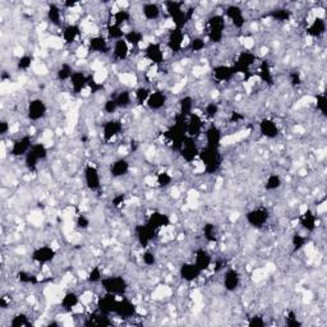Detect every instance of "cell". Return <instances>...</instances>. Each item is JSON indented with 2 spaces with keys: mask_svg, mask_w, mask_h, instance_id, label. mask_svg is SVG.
I'll list each match as a JSON object with an SVG mask.
<instances>
[{
  "mask_svg": "<svg viewBox=\"0 0 327 327\" xmlns=\"http://www.w3.org/2000/svg\"><path fill=\"white\" fill-rule=\"evenodd\" d=\"M100 285L105 293L113 295H124L128 289V284L123 276L102 277Z\"/></svg>",
  "mask_w": 327,
  "mask_h": 327,
  "instance_id": "obj_1",
  "label": "cell"
},
{
  "mask_svg": "<svg viewBox=\"0 0 327 327\" xmlns=\"http://www.w3.org/2000/svg\"><path fill=\"white\" fill-rule=\"evenodd\" d=\"M245 220H247L248 225L252 226V228L262 229L263 226L267 225L268 220H270V211L266 207L258 206L247 212Z\"/></svg>",
  "mask_w": 327,
  "mask_h": 327,
  "instance_id": "obj_2",
  "label": "cell"
},
{
  "mask_svg": "<svg viewBox=\"0 0 327 327\" xmlns=\"http://www.w3.org/2000/svg\"><path fill=\"white\" fill-rule=\"evenodd\" d=\"M26 113H27L29 120L37 123V121L45 119V116L48 115V105L44 100L36 97V99L30 100Z\"/></svg>",
  "mask_w": 327,
  "mask_h": 327,
  "instance_id": "obj_3",
  "label": "cell"
},
{
  "mask_svg": "<svg viewBox=\"0 0 327 327\" xmlns=\"http://www.w3.org/2000/svg\"><path fill=\"white\" fill-rule=\"evenodd\" d=\"M46 157H48V146H45L41 142L34 143L31 149L25 156L26 167L29 168V169H35L39 165L40 161L45 160Z\"/></svg>",
  "mask_w": 327,
  "mask_h": 327,
  "instance_id": "obj_4",
  "label": "cell"
},
{
  "mask_svg": "<svg viewBox=\"0 0 327 327\" xmlns=\"http://www.w3.org/2000/svg\"><path fill=\"white\" fill-rule=\"evenodd\" d=\"M143 58L148 60L151 65L160 67L165 62V51L162 49V44H160L158 41L147 44L146 48L143 49Z\"/></svg>",
  "mask_w": 327,
  "mask_h": 327,
  "instance_id": "obj_5",
  "label": "cell"
},
{
  "mask_svg": "<svg viewBox=\"0 0 327 327\" xmlns=\"http://www.w3.org/2000/svg\"><path fill=\"white\" fill-rule=\"evenodd\" d=\"M57 257V249L54 248L53 245H41L37 247L34 252L31 253V260L34 261L37 265L46 266L48 263L53 262Z\"/></svg>",
  "mask_w": 327,
  "mask_h": 327,
  "instance_id": "obj_6",
  "label": "cell"
},
{
  "mask_svg": "<svg viewBox=\"0 0 327 327\" xmlns=\"http://www.w3.org/2000/svg\"><path fill=\"white\" fill-rule=\"evenodd\" d=\"M123 132V121L118 119H110L102 124V138L106 143L114 142Z\"/></svg>",
  "mask_w": 327,
  "mask_h": 327,
  "instance_id": "obj_7",
  "label": "cell"
},
{
  "mask_svg": "<svg viewBox=\"0 0 327 327\" xmlns=\"http://www.w3.org/2000/svg\"><path fill=\"white\" fill-rule=\"evenodd\" d=\"M83 175H85V183L90 191L96 192L99 189H101V174L100 170L97 169L96 165L93 164H87L83 170Z\"/></svg>",
  "mask_w": 327,
  "mask_h": 327,
  "instance_id": "obj_8",
  "label": "cell"
},
{
  "mask_svg": "<svg viewBox=\"0 0 327 327\" xmlns=\"http://www.w3.org/2000/svg\"><path fill=\"white\" fill-rule=\"evenodd\" d=\"M87 46L90 53L100 54V55H106L111 51L110 41L106 39V36L102 35H93L88 39Z\"/></svg>",
  "mask_w": 327,
  "mask_h": 327,
  "instance_id": "obj_9",
  "label": "cell"
},
{
  "mask_svg": "<svg viewBox=\"0 0 327 327\" xmlns=\"http://www.w3.org/2000/svg\"><path fill=\"white\" fill-rule=\"evenodd\" d=\"M184 40H186V31L181 29H175L168 32L167 48L173 54L181 53L184 49Z\"/></svg>",
  "mask_w": 327,
  "mask_h": 327,
  "instance_id": "obj_10",
  "label": "cell"
},
{
  "mask_svg": "<svg viewBox=\"0 0 327 327\" xmlns=\"http://www.w3.org/2000/svg\"><path fill=\"white\" fill-rule=\"evenodd\" d=\"M225 20H229V23H231V26L237 30H242L245 27V16L244 11L240 8L239 6H229L225 11V15H224Z\"/></svg>",
  "mask_w": 327,
  "mask_h": 327,
  "instance_id": "obj_11",
  "label": "cell"
},
{
  "mask_svg": "<svg viewBox=\"0 0 327 327\" xmlns=\"http://www.w3.org/2000/svg\"><path fill=\"white\" fill-rule=\"evenodd\" d=\"M32 135L26 133V134H21L17 139L13 141L11 144V155L12 156H26L27 152L32 147Z\"/></svg>",
  "mask_w": 327,
  "mask_h": 327,
  "instance_id": "obj_12",
  "label": "cell"
},
{
  "mask_svg": "<svg viewBox=\"0 0 327 327\" xmlns=\"http://www.w3.org/2000/svg\"><path fill=\"white\" fill-rule=\"evenodd\" d=\"M179 152H181V156L183 157L184 161H187L188 164L195 162L196 158L200 155V148H198L197 143H196V139L186 137L181 148H179Z\"/></svg>",
  "mask_w": 327,
  "mask_h": 327,
  "instance_id": "obj_13",
  "label": "cell"
},
{
  "mask_svg": "<svg viewBox=\"0 0 327 327\" xmlns=\"http://www.w3.org/2000/svg\"><path fill=\"white\" fill-rule=\"evenodd\" d=\"M130 53H132V49L124 37L118 40V41H114V44L111 45V58L115 62H125L129 58Z\"/></svg>",
  "mask_w": 327,
  "mask_h": 327,
  "instance_id": "obj_14",
  "label": "cell"
},
{
  "mask_svg": "<svg viewBox=\"0 0 327 327\" xmlns=\"http://www.w3.org/2000/svg\"><path fill=\"white\" fill-rule=\"evenodd\" d=\"M82 35H83V32H82V29L81 26L79 25H76V23H69V25H67L63 29L62 31V40L63 43L67 44V45H73V44L78 43L79 40H81Z\"/></svg>",
  "mask_w": 327,
  "mask_h": 327,
  "instance_id": "obj_15",
  "label": "cell"
},
{
  "mask_svg": "<svg viewBox=\"0 0 327 327\" xmlns=\"http://www.w3.org/2000/svg\"><path fill=\"white\" fill-rule=\"evenodd\" d=\"M193 262H195L196 266L200 268L201 272H205V271H207V270H211L212 265H214L212 254L205 248L196 249L195 257H193Z\"/></svg>",
  "mask_w": 327,
  "mask_h": 327,
  "instance_id": "obj_16",
  "label": "cell"
},
{
  "mask_svg": "<svg viewBox=\"0 0 327 327\" xmlns=\"http://www.w3.org/2000/svg\"><path fill=\"white\" fill-rule=\"evenodd\" d=\"M258 129L260 133L268 139H274L276 137H279L280 134V127L274 119L270 118H263L262 120L258 123Z\"/></svg>",
  "mask_w": 327,
  "mask_h": 327,
  "instance_id": "obj_17",
  "label": "cell"
},
{
  "mask_svg": "<svg viewBox=\"0 0 327 327\" xmlns=\"http://www.w3.org/2000/svg\"><path fill=\"white\" fill-rule=\"evenodd\" d=\"M201 270L196 266L193 261L189 262H184L179 268V275H181L182 280L186 282H195L201 277Z\"/></svg>",
  "mask_w": 327,
  "mask_h": 327,
  "instance_id": "obj_18",
  "label": "cell"
},
{
  "mask_svg": "<svg viewBox=\"0 0 327 327\" xmlns=\"http://www.w3.org/2000/svg\"><path fill=\"white\" fill-rule=\"evenodd\" d=\"M168 100H169L168 99V95L164 92V91H152L151 95H149L148 100H147L146 106L148 107L151 111H160L162 110L164 107L167 106Z\"/></svg>",
  "mask_w": 327,
  "mask_h": 327,
  "instance_id": "obj_19",
  "label": "cell"
},
{
  "mask_svg": "<svg viewBox=\"0 0 327 327\" xmlns=\"http://www.w3.org/2000/svg\"><path fill=\"white\" fill-rule=\"evenodd\" d=\"M240 281H242V277H240V274L235 268H228L225 271L223 277V286L226 291L233 293V291L237 290L239 288Z\"/></svg>",
  "mask_w": 327,
  "mask_h": 327,
  "instance_id": "obj_20",
  "label": "cell"
},
{
  "mask_svg": "<svg viewBox=\"0 0 327 327\" xmlns=\"http://www.w3.org/2000/svg\"><path fill=\"white\" fill-rule=\"evenodd\" d=\"M235 76H237V74H235L233 65L220 64L215 65V67L212 68V77H214V79H216L219 83L231 81Z\"/></svg>",
  "mask_w": 327,
  "mask_h": 327,
  "instance_id": "obj_21",
  "label": "cell"
},
{
  "mask_svg": "<svg viewBox=\"0 0 327 327\" xmlns=\"http://www.w3.org/2000/svg\"><path fill=\"white\" fill-rule=\"evenodd\" d=\"M205 138H206V146L211 147V148H220L221 141H223V132L217 125L212 124L205 130L203 133Z\"/></svg>",
  "mask_w": 327,
  "mask_h": 327,
  "instance_id": "obj_22",
  "label": "cell"
},
{
  "mask_svg": "<svg viewBox=\"0 0 327 327\" xmlns=\"http://www.w3.org/2000/svg\"><path fill=\"white\" fill-rule=\"evenodd\" d=\"M90 78L91 76H87L85 72L82 71L74 72L73 76H72L71 79H69V83H71V87L72 90H73V92L81 95L82 91L85 90V88H87L88 85H90Z\"/></svg>",
  "mask_w": 327,
  "mask_h": 327,
  "instance_id": "obj_23",
  "label": "cell"
},
{
  "mask_svg": "<svg viewBox=\"0 0 327 327\" xmlns=\"http://www.w3.org/2000/svg\"><path fill=\"white\" fill-rule=\"evenodd\" d=\"M130 170L129 161L125 157H120L118 160L113 161L110 165V174L114 179H120L128 174Z\"/></svg>",
  "mask_w": 327,
  "mask_h": 327,
  "instance_id": "obj_24",
  "label": "cell"
},
{
  "mask_svg": "<svg viewBox=\"0 0 327 327\" xmlns=\"http://www.w3.org/2000/svg\"><path fill=\"white\" fill-rule=\"evenodd\" d=\"M142 16L144 17V20L148 22H156L157 20H160L162 16V11L161 7L157 3H144L142 4Z\"/></svg>",
  "mask_w": 327,
  "mask_h": 327,
  "instance_id": "obj_25",
  "label": "cell"
},
{
  "mask_svg": "<svg viewBox=\"0 0 327 327\" xmlns=\"http://www.w3.org/2000/svg\"><path fill=\"white\" fill-rule=\"evenodd\" d=\"M307 35L309 37H317V39H319V37H322L324 35V32H326V21H324V18H314V20L312 21V22L309 23V25L307 26Z\"/></svg>",
  "mask_w": 327,
  "mask_h": 327,
  "instance_id": "obj_26",
  "label": "cell"
},
{
  "mask_svg": "<svg viewBox=\"0 0 327 327\" xmlns=\"http://www.w3.org/2000/svg\"><path fill=\"white\" fill-rule=\"evenodd\" d=\"M79 303H81V295H78L76 291L72 290L67 291V293L62 296V299H60V307H62V309L67 310V312L69 313H71L72 309H73L77 304H79Z\"/></svg>",
  "mask_w": 327,
  "mask_h": 327,
  "instance_id": "obj_27",
  "label": "cell"
},
{
  "mask_svg": "<svg viewBox=\"0 0 327 327\" xmlns=\"http://www.w3.org/2000/svg\"><path fill=\"white\" fill-rule=\"evenodd\" d=\"M46 17H48V22L51 23V26L55 27H62L63 25V11L60 7L57 4H50L46 12Z\"/></svg>",
  "mask_w": 327,
  "mask_h": 327,
  "instance_id": "obj_28",
  "label": "cell"
},
{
  "mask_svg": "<svg viewBox=\"0 0 327 327\" xmlns=\"http://www.w3.org/2000/svg\"><path fill=\"white\" fill-rule=\"evenodd\" d=\"M300 224L307 233H313L317 229V215L312 210L308 209L303 215H300Z\"/></svg>",
  "mask_w": 327,
  "mask_h": 327,
  "instance_id": "obj_29",
  "label": "cell"
},
{
  "mask_svg": "<svg viewBox=\"0 0 327 327\" xmlns=\"http://www.w3.org/2000/svg\"><path fill=\"white\" fill-rule=\"evenodd\" d=\"M124 39L127 40V43L129 44L130 49H139V46L144 43V34L139 30H129L125 32Z\"/></svg>",
  "mask_w": 327,
  "mask_h": 327,
  "instance_id": "obj_30",
  "label": "cell"
},
{
  "mask_svg": "<svg viewBox=\"0 0 327 327\" xmlns=\"http://www.w3.org/2000/svg\"><path fill=\"white\" fill-rule=\"evenodd\" d=\"M115 102L118 104L119 109H127L132 106L134 100H133V93L128 90H121L113 97Z\"/></svg>",
  "mask_w": 327,
  "mask_h": 327,
  "instance_id": "obj_31",
  "label": "cell"
},
{
  "mask_svg": "<svg viewBox=\"0 0 327 327\" xmlns=\"http://www.w3.org/2000/svg\"><path fill=\"white\" fill-rule=\"evenodd\" d=\"M151 92H152V90L147 87V86H139L133 92V100H134V102L137 105H141V106L142 105H146Z\"/></svg>",
  "mask_w": 327,
  "mask_h": 327,
  "instance_id": "obj_32",
  "label": "cell"
},
{
  "mask_svg": "<svg viewBox=\"0 0 327 327\" xmlns=\"http://www.w3.org/2000/svg\"><path fill=\"white\" fill-rule=\"evenodd\" d=\"M125 35L124 30H123V27H120V26L118 25H114V23H109V25L106 26V39L110 41V43H113L114 41H118V40L123 39Z\"/></svg>",
  "mask_w": 327,
  "mask_h": 327,
  "instance_id": "obj_33",
  "label": "cell"
},
{
  "mask_svg": "<svg viewBox=\"0 0 327 327\" xmlns=\"http://www.w3.org/2000/svg\"><path fill=\"white\" fill-rule=\"evenodd\" d=\"M9 326L12 327H26V326H32V322L30 319V317L26 313H17L15 316L12 317V319L9 321Z\"/></svg>",
  "mask_w": 327,
  "mask_h": 327,
  "instance_id": "obj_34",
  "label": "cell"
},
{
  "mask_svg": "<svg viewBox=\"0 0 327 327\" xmlns=\"http://www.w3.org/2000/svg\"><path fill=\"white\" fill-rule=\"evenodd\" d=\"M73 73L74 71L71 64H68V63H62V65L58 68L57 71V78L62 82H69V79H71V77L73 76Z\"/></svg>",
  "mask_w": 327,
  "mask_h": 327,
  "instance_id": "obj_35",
  "label": "cell"
},
{
  "mask_svg": "<svg viewBox=\"0 0 327 327\" xmlns=\"http://www.w3.org/2000/svg\"><path fill=\"white\" fill-rule=\"evenodd\" d=\"M281 186H282V179L279 174L272 173V174H270L267 178H266L265 189H267V191H276V189L281 188Z\"/></svg>",
  "mask_w": 327,
  "mask_h": 327,
  "instance_id": "obj_36",
  "label": "cell"
},
{
  "mask_svg": "<svg viewBox=\"0 0 327 327\" xmlns=\"http://www.w3.org/2000/svg\"><path fill=\"white\" fill-rule=\"evenodd\" d=\"M206 46H207L206 40L201 36H197V37H192V39H191V43H189L188 48L191 49V51H192V53L198 54V53H202V51H205Z\"/></svg>",
  "mask_w": 327,
  "mask_h": 327,
  "instance_id": "obj_37",
  "label": "cell"
},
{
  "mask_svg": "<svg viewBox=\"0 0 327 327\" xmlns=\"http://www.w3.org/2000/svg\"><path fill=\"white\" fill-rule=\"evenodd\" d=\"M173 183V175L168 172H160L156 175V186L161 189H165L168 187L172 186Z\"/></svg>",
  "mask_w": 327,
  "mask_h": 327,
  "instance_id": "obj_38",
  "label": "cell"
},
{
  "mask_svg": "<svg viewBox=\"0 0 327 327\" xmlns=\"http://www.w3.org/2000/svg\"><path fill=\"white\" fill-rule=\"evenodd\" d=\"M220 113V106L216 101H210L205 105L203 109V116H206L207 119H215Z\"/></svg>",
  "mask_w": 327,
  "mask_h": 327,
  "instance_id": "obj_39",
  "label": "cell"
},
{
  "mask_svg": "<svg viewBox=\"0 0 327 327\" xmlns=\"http://www.w3.org/2000/svg\"><path fill=\"white\" fill-rule=\"evenodd\" d=\"M270 17L274 21H277V22H286V21L290 20L291 17V11L285 8L275 9L270 13Z\"/></svg>",
  "mask_w": 327,
  "mask_h": 327,
  "instance_id": "obj_40",
  "label": "cell"
},
{
  "mask_svg": "<svg viewBox=\"0 0 327 327\" xmlns=\"http://www.w3.org/2000/svg\"><path fill=\"white\" fill-rule=\"evenodd\" d=\"M203 238L209 243H216L217 240V228L215 224H206L203 226Z\"/></svg>",
  "mask_w": 327,
  "mask_h": 327,
  "instance_id": "obj_41",
  "label": "cell"
},
{
  "mask_svg": "<svg viewBox=\"0 0 327 327\" xmlns=\"http://www.w3.org/2000/svg\"><path fill=\"white\" fill-rule=\"evenodd\" d=\"M142 258V262H143V265H146L147 267H152V266H155L156 263H157V256H156V253L153 251H151V249H144L143 253H142L141 256Z\"/></svg>",
  "mask_w": 327,
  "mask_h": 327,
  "instance_id": "obj_42",
  "label": "cell"
},
{
  "mask_svg": "<svg viewBox=\"0 0 327 327\" xmlns=\"http://www.w3.org/2000/svg\"><path fill=\"white\" fill-rule=\"evenodd\" d=\"M102 271L101 268H100V266H95V267L91 268V271L87 274V276H86V279H87L88 282H91V284H97L102 280Z\"/></svg>",
  "mask_w": 327,
  "mask_h": 327,
  "instance_id": "obj_43",
  "label": "cell"
},
{
  "mask_svg": "<svg viewBox=\"0 0 327 327\" xmlns=\"http://www.w3.org/2000/svg\"><path fill=\"white\" fill-rule=\"evenodd\" d=\"M35 62H34V58L30 57V55H23L22 58H20L17 62V68L20 69V71L22 72H27L30 71L32 67H34Z\"/></svg>",
  "mask_w": 327,
  "mask_h": 327,
  "instance_id": "obj_44",
  "label": "cell"
},
{
  "mask_svg": "<svg viewBox=\"0 0 327 327\" xmlns=\"http://www.w3.org/2000/svg\"><path fill=\"white\" fill-rule=\"evenodd\" d=\"M119 81H120L124 86H127V87H133V86H135V83H137L138 78H137V76H135L134 73L123 72V73L119 76Z\"/></svg>",
  "mask_w": 327,
  "mask_h": 327,
  "instance_id": "obj_45",
  "label": "cell"
},
{
  "mask_svg": "<svg viewBox=\"0 0 327 327\" xmlns=\"http://www.w3.org/2000/svg\"><path fill=\"white\" fill-rule=\"evenodd\" d=\"M307 243H308V239L304 237V235L294 234L293 238H291V244H293L294 251H300L302 248H304Z\"/></svg>",
  "mask_w": 327,
  "mask_h": 327,
  "instance_id": "obj_46",
  "label": "cell"
},
{
  "mask_svg": "<svg viewBox=\"0 0 327 327\" xmlns=\"http://www.w3.org/2000/svg\"><path fill=\"white\" fill-rule=\"evenodd\" d=\"M314 104L317 106V110L322 114V115H326V97H324L323 92L318 93L314 99Z\"/></svg>",
  "mask_w": 327,
  "mask_h": 327,
  "instance_id": "obj_47",
  "label": "cell"
},
{
  "mask_svg": "<svg viewBox=\"0 0 327 327\" xmlns=\"http://www.w3.org/2000/svg\"><path fill=\"white\" fill-rule=\"evenodd\" d=\"M118 110V104H116L113 97H111V99H107L106 101L104 102V111L106 114H109V115H113V114H115Z\"/></svg>",
  "mask_w": 327,
  "mask_h": 327,
  "instance_id": "obj_48",
  "label": "cell"
},
{
  "mask_svg": "<svg viewBox=\"0 0 327 327\" xmlns=\"http://www.w3.org/2000/svg\"><path fill=\"white\" fill-rule=\"evenodd\" d=\"M76 225L78 229H82V230H86V229L90 228L91 223H90V219H88L87 216H85V215H79L78 217H77L76 220Z\"/></svg>",
  "mask_w": 327,
  "mask_h": 327,
  "instance_id": "obj_49",
  "label": "cell"
},
{
  "mask_svg": "<svg viewBox=\"0 0 327 327\" xmlns=\"http://www.w3.org/2000/svg\"><path fill=\"white\" fill-rule=\"evenodd\" d=\"M248 324H249V326L262 327V326H265V324H266V321H265V319H263V317L257 316V314H256V316L251 317V319H249Z\"/></svg>",
  "mask_w": 327,
  "mask_h": 327,
  "instance_id": "obj_50",
  "label": "cell"
},
{
  "mask_svg": "<svg viewBox=\"0 0 327 327\" xmlns=\"http://www.w3.org/2000/svg\"><path fill=\"white\" fill-rule=\"evenodd\" d=\"M11 130H12V127H11V123H9L8 120L3 119V120L0 121V134L6 135L8 134V133H11Z\"/></svg>",
  "mask_w": 327,
  "mask_h": 327,
  "instance_id": "obj_51",
  "label": "cell"
},
{
  "mask_svg": "<svg viewBox=\"0 0 327 327\" xmlns=\"http://www.w3.org/2000/svg\"><path fill=\"white\" fill-rule=\"evenodd\" d=\"M324 211H326V202H322L319 203V205H317V214H324Z\"/></svg>",
  "mask_w": 327,
  "mask_h": 327,
  "instance_id": "obj_52",
  "label": "cell"
}]
</instances>
